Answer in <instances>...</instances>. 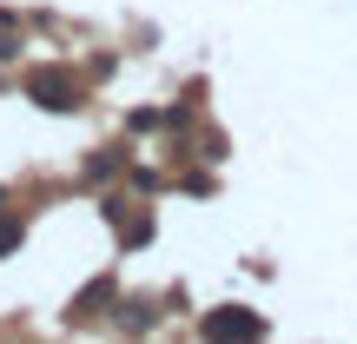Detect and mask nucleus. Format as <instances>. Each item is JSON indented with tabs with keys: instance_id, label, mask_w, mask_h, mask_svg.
Returning a JSON list of instances; mask_svg holds the SVG:
<instances>
[{
	"instance_id": "1",
	"label": "nucleus",
	"mask_w": 357,
	"mask_h": 344,
	"mask_svg": "<svg viewBox=\"0 0 357 344\" xmlns=\"http://www.w3.org/2000/svg\"><path fill=\"white\" fill-rule=\"evenodd\" d=\"M26 93H33L40 106H53V113L79 106V80L66 73V66H40V73H26Z\"/></svg>"
},
{
	"instance_id": "2",
	"label": "nucleus",
	"mask_w": 357,
	"mask_h": 344,
	"mask_svg": "<svg viewBox=\"0 0 357 344\" xmlns=\"http://www.w3.org/2000/svg\"><path fill=\"white\" fill-rule=\"evenodd\" d=\"M258 331H265V318L245 311V305H218L212 318H205V338H258Z\"/></svg>"
},
{
	"instance_id": "3",
	"label": "nucleus",
	"mask_w": 357,
	"mask_h": 344,
	"mask_svg": "<svg viewBox=\"0 0 357 344\" xmlns=\"http://www.w3.org/2000/svg\"><path fill=\"white\" fill-rule=\"evenodd\" d=\"M20 232H26V225H20V218H13V212H0V258H7V252H13V245H20Z\"/></svg>"
}]
</instances>
